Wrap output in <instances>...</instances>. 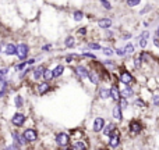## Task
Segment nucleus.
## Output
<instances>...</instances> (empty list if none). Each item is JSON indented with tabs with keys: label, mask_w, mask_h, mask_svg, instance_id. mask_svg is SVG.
<instances>
[{
	"label": "nucleus",
	"mask_w": 159,
	"mask_h": 150,
	"mask_svg": "<svg viewBox=\"0 0 159 150\" xmlns=\"http://www.w3.org/2000/svg\"><path fill=\"white\" fill-rule=\"evenodd\" d=\"M10 138H11V143L16 145L18 149L28 148V143H27V140L24 139V136H22V132L17 131V129H13V131H10Z\"/></svg>",
	"instance_id": "nucleus-7"
},
{
	"label": "nucleus",
	"mask_w": 159,
	"mask_h": 150,
	"mask_svg": "<svg viewBox=\"0 0 159 150\" xmlns=\"http://www.w3.org/2000/svg\"><path fill=\"white\" fill-rule=\"evenodd\" d=\"M88 81L91 82V84L93 85V86H99L102 82L101 79V75H99V72L96 71L95 68H89V75H88Z\"/></svg>",
	"instance_id": "nucleus-19"
},
{
	"label": "nucleus",
	"mask_w": 159,
	"mask_h": 150,
	"mask_svg": "<svg viewBox=\"0 0 159 150\" xmlns=\"http://www.w3.org/2000/svg\"><path fill=\"white\" fill-rule=\"evenodd\" d=\"M75 33H77V36H80V38H85V36L88 35V27H80V28H77Z\"/></svg>",
	"instance_id": "nucleus-34"
},
{
	"label": "nucleus",
	"mask_w": 159,
	"mask_h": 150,
	"mask_svg": "<svg viewBox=\"0 0 159 150\" xmlns=\"http://www.w3.org/2000/svg\"><path fill=\"white\" fill-rule=\"evenodd\" d=\"M103 38L105 39H112V38H115V31H105V33H103Z\"/></svg>",
	"instance_id": "nucleus-42"
},
{
	"label": "nucleus",
	"mask_w": 159,
	"mask_h": 150,
	"mask_svg": "<svg viewBox=\"0 0 159 150\" xmlns=\"http://www.w3.org/2000/svg\"><path fill=\"white\" fill-rule=\"evenodd\" d=\"M96 25H98L101 29H106L107 31L113 25V19L109 18V17H102V18H98V21H96Z\"/></svg>",
	"instance_id": "nucleus-21"
},
{
	"label": "nucleus",
	"mask_w": 159,
	"mask_h": 150,
	"mask_svg": "<svg viewBox=\"0 0 159 150\" xmlns=\"http://www.w3.org/2000/svg\"><path fill=\"white\" fill-rule=\"evenodd\" d=\"M46 68H48V64H43V63L35 66L32 68L31 75H30V81L31 82H35V84L43 81V74H45V71H46Z\"/></svg>",
	"instance_id": "nucleus-3"
},
{
	"label": "nucleus",
	"mask_w": 159,
	"mask_h": 150,
	"mask_svg": "<svg viewBox=\"0 0 159 150\" xmlns=\"http://www.w3.org/2000/svg\"><path fill=\"white\" fill-rule=\"evenodd\" d=\"M3 49H4V43L0 42V56H2V53H3Z\"/></svg>",
	"instance_id": "nucleus-47"
},
{
	"label": "nucleus",
	"mask_w": 159,
	"mask_h": 150,
	"mask_svg": "<svg viewBox=\"0 0 159 150\" xmlns=\"http://www.w3.org/2000/svg\"><path fill=\"white\" fill-rule=\"evenodd\" d=\"M80 54H81V58H88V60H91V61L98 60V57L91 52H82V53H80Z\"/></svg>",
	"instance_id": "nucleus-35"
},
{
	"label": "nucleus",
	"mask_w": 159,
	"mask_h": 150,
	"mask_svg": "<svg viewBox=\"0 0 159 150\" xmlns=\"http://www.w3.org/2000/svg\"><path fill=\"white\" fill-rule=\"evenodd\" d=\"M30 52H31V46L27 42H18L17 43V60L18 63H24V61L30 60Z\"/></svg>",
	"instance_id": "nucleus-2"
},
{
	"label": "nucleus",
	"mask_w": 159,
	"mask_h": 150,
	"mask_svg": "<svg viewBox=\"0 0 159 150\" xmlns=\"http://www.w3.org/2000/svg\"><path fill=\"white\" fill-rule=\"evenodd\" d=\"M123 47H124V52H126V56H133L134 54L135 47H134V45H133L131 42H127Z\"/></svg>",
	"instance_id": "nucleus-30"
},
{
	"label": "nucleus",
	"mask_w": 159,
	"mask_h": 150,
	"mask_svg": "<svg viewBox=\"0 0 159 150\" xmlns=\"http://www.w3.org/2000/svg\"><path fill=\"white\" fill-rule=\"evenodd\" d=\"M73 72H74V76H77L80 81H84V79H88V75H89V68L84 64H77V66L73 67Z\"/></svg>",
	"instance_id": "nucleus-11"
},
{
	"label": "nucleus",
	"mask_w": 159,
	"mask_h": 150,
	"mask_svg": "<svg viewBox=\"0 0 159 150\" xmlns=\"http://www.w3.org/2000/svg\"><path fill=\"white\" fill-rule=\"evenodd\" d=\"M141 4V0H127L126 2V6L129 7H135V6H140Z\"/></svg>",
	"instance_id": "nucleus-40"
},
{
	"label": "nucleus",
	"mask_w": 159,
	"mask_h": 150,
	"mask_svg": "<svg viewBox=\"0 0 159 150\" xmlns=\"http://www.w3.org/2000/svg\"><path fill=\"white\" fill-rule=\"evenodd\" d=\"M63 60L66 64L74 67V66H77V64H80V61H81L82 58H81V54H78V53H67L63 57Z\"/></svg>",
	"instance_id": "nucleus-15"
},
{
	"label": "nucleus",
	"mask_w": 159,
	"mask_h": 150,
	"mask_svg": "<svg viewBox=\"0 0 159 150\" xmlns=\"http://www.w3.org/2000/svg\"><path fill=\"white\" fill-rule=\"evenodd\" d=\"M116 129H117V124L116 122H107L106 125H105L103 131H102V135H103L105 138H109Z\"/></svg>",
	"instance_id": "nucleus-24"
},
{
	"label": "nucleus",
	"mask_w": 159,
	"mask_h": 150,
	"mask_svg": "<svg viewBox=\"0 0 159 150\" xmlns=\"http://www.w3.org/2000/svg\"><path fill=\"white\" fill-rule=\"evenodd\" d=\"M96 150H109V149H106V148H98Z\"/></svg>",
	"instance_id": "nucleus-49"
},
{
	"label": "nucleus",
	"mask_w": 159,
	"mask_h": 150,
	"mask_svg": "<svg viewBox=\"0 0 159 150\" xmlns=\"http://www.w3.org/2000/svg\"><path fill=\"white\" fill-rule=\"evenodd\" d=\"M133 106L135 107V109H147V101L144 100L143 97H137V99H134V101H133Z\"/></svg>",
	"instance_id": "nucleus-29"
},
{
	"label": "nucleus",
	"mask_w": 159,
	"mask_h": 150,
	"mask_svg": "<svg viewBox=\"0 0 159 150\" xmlns=\"http://www.w3.org/2000/svg\"><path fill=\"white\" fill-rule=\"evenodd\" d=\"M102 66L105 67V68L107 70V71H113V70L117 68V64H116V61H113L112 58H106V60L102 61Z\"/></svg>",
	"instance_id": "nucleus-28"
},
{
	"label": "nucleus",
	"mask_w": 159,
	"mask_h": 150,
	"mask_svg": "<svg viewBox=\"0 0 159 150\" xmlns=\"http://www.w3.org/2000/svg\"><path fill=\"white\" fill-rule=\"evenodd\" d=\"M147 45H148V39H144V38H138V46L141 49H145Z\"/></svg>",
	"instance_id": "nucleus-41"
},
{
	"label": "nucleus",
	"mask_w": 159,
	"mask_h": 150,
	"mask_svg": "<svg viewBox=\"0 0 159 150\" xmlns=\"http://www.w3.org/2000/svg\"><path fill=\"white\" fill-rule=\"evenodd\" d=\"M53 145H56V148H69L71 145L70 134L64 131H59L53 134Z\"/></svg>",
	"instance_id": "nucleus-1"
},
{
	"label": "nucleus",
	"mask_w": 159,
	"mask_h": 150,
	"mask_svg": "<svg viewBox=\"0 0 159 150\" xmlns=\"http://www.w3.org/2000/svg\"><path fill=\"white\" fill-rule=\"evenodd\" d=\"M32 88H34V90H35V93H36L38 96H45V95H48L49 92H52L55 86H52L49 82L41 81V82H38V84L34 85Z\"/></svg>",
	"instance_id": "nucleus-8"
},
{
	"label": "nucleus",
	"mask_w": 159,
	"mask_h": 150,
	"mask_svg": "<svg viewBox=\"0 0 159 150\" xmlns=\"http://www.w3.org/2000/svg\"><path fill=\"white\" fill-rule=\"evenodd\" d=\"M120 145H121V134H120V129L117 128L107 138V146H109L110 149H117Z\"/></svg>",
	"instance_id": "nucleus-12"
},
{
	"label": "nucleus",
	"mask_w": 159,
	"mask_h": 150,
	"mask_svg": "<svg viewBox=\"0 0 159 150\" xmlns=\"http://www.w3.org/2000/svg\"><path fill=\"white\" fill-rule=\"evenodd\" d=\"M127 129H129V135L130 136H138V135L143 132L144 129V125L143 122H141V120H138V118H133V120L129 121V124H127Z\"/></svg>",
	"instance_id": "nucleus-6"
},
{
	"label": "nucleus",
	"mask_w": 159,
	"mask_h": 150,
	"mask_svg": "<svg viewBox=\"0 0 159 150\" xmlns=\"http://www.w3.org/2000/svg\"><path fill=\"white\" fill-rule=\"evenodd\" d=\"M71 17L75 24H80V22H82V19L85 18V13L82 10H74L71 13Z\"/></svg>",
	"instance_id": "nucleus-26"
},
{
	"label": "nucleus",
	"mask_w": 159,
	"mask_h": 150,
	"mask_svg": "<svg viewBox=\"0 0 159 150\" xmlns=\"http://www.w3.org/2000/svg\"><path fill=\"white\" fill-rule=\"evenodd\" d=\"M43 81L45 82H52V81H55V79H53V71H52V68H50V67H48L46 68V71H45V74H43Z\"/></svg>",
	"instance_id": "nucleus-31"
},
{
	"label": "nucleus",
	"mask_w": 159,
	"mask_h": 150,
	"mask_svg": "<svg viewBox=\"0 0 159 150\" xmlns=\"http://www.w3.org/2000/svg\"><path fill=\"white\" fill-rule=\"evenodd\" d=\"M28 117L24 111H16L10 118V124L14 126V128H24L27 125Z\"/></svg>",
	"instance_id": "nucleus-4"
},
{
	"label": "nucleus",
	"mask_w": 159,
	"mask_h": 150,
	"mask_svg": "<svg viewBox=\"0 0 159 150\" xmlns=\"http://www.w3.org/2000/svg\"><path fill=\"white\" fill-rule=\"evenodd\" d=\"M106 120H105L102 115H96V117H93L92 120V125H91V129H92V134L98 135V134H102V131H103L105 125H106Z\"/></svg>",
	"instance_id": "nucleus-9"
},
{
	"label": "nucleus",
	"mask_w": 159,
	"mask_h": 150,
	"mask_svg": "<svg viewBox=\"0 0 159 150\" xmlns=\"http://www.w3.org/2000/svg\"><path fill=\"white\" fill-rule=\"evenodd\" d=\"M3 54H4L6 58H10V60L13 57H17V45L13 43V42H7V43H4Z\"/></svg>",
	"instance_id": "nucleus-13"
},
{
	"label": "nucleus",
	"mask_w": 159,
	"mask_h": 150,
	"mask_svg": "<svg viewBox=\"0 0 159 150\" xmlns=\"http://www.w3.org/2000/svg\"><path fill=\"white\" fill-rule=\"evenodd\" d=\"M151 103H152V106H154V107H159V93H155V95H152Z\"/></svg>",
	"instance_id": "nucleus-39"
},
{
	"label": "nucleus",
	"mask_w": 159,
	"mask_h": 150,
	"mask_svg": "<svg viewBox=\"0 0 159 150\" xmlns=\"http://www.w3.org/2000/svg\"><path fill=\"white\" fill-rule=\"evenodd\" d=\"M148 11H151V7H145L144 10L140 11V14H145V13H148Z\"/></svg>",
	"instance_id": "nucleus-45"
},
{
	"label": "nucleus",
	"mask_w": 159,
	"mask_h": 150,
	"mask_svg": "<svg viewBox=\"0 0 159 150\" xmlns=\"http://www.w3.org/2000/svg\"><path fill=\"white\" fill-rule=\"evenodd\" d=\"M22 136L27 140L28 146H32L34 143L39 139V132H38V129L34 128V126H25L24 131H22Z\"/></svg>",
	"instance_id": "nucleus-5"
},
{
	"label": "nucleus",
	"mask_w": 159,
	"mask_h": 150,
	"mask_svg": "<svg viewBox=\"0 0 159 150\" xmlns=\"http://www.w3.org/2000/svg\"><path fill=\"white\" fill-rule=\"evenodd\" d=\"M131 33H123V35H121V38H123L124 39V41H127V39H130V38H131Z\"/></svg>",
	"instance_id": "nucleus-44"
},
{
	"label": "nucleus",
	"mask_w": 159,
	"mask_h": 150,
	"mask_svg": "<svg viewBox=\"0 0 159 150\" xmlns=\"http://www.w3.org/2000/svg\"><path fill=\"white\" fill-rule=\"evenodd\" d=\"M121 99V93H120V88L117 86V84H112L110 85V100L115 104H117Z\"/></svg>",
	"instance_id": "nucleus-16"
},
{
	"label": "nucleus",
	"mask_w": 159,
	"mask_h": 150,
	"mask_svg": "<svg viewBox=\"0 0 159 150\" xmlns=\"http://www.w3.org/2000/svg\"><path fill=\"white\" fill-rule=\"evenodd\" d=\"M115 54L119 57H126V52H124V47H115Z\"/></svg>",
	"instance_id": "nucleus-38"
},
{
	"label": "nucleus",
	"mask_w": 159,
	"mask_h": 150,
	"mask_svg": "<svg viewBox=\"0 0 159 150\" xmlns=\"http://www.w3.org/2000/svg\"><path fill=\"white\" fill-rule=\"evenodd\" d=\"M63 46L66 49H73V47L77 46V38L74 35H67L63 41Z\"/></svg>",
	"instance_id": "nucleus-22"
},
{
	"label": "nucleus",
	"mask_w": 159,
	"mask_h": 150,
	"mask_svg": "<svg viewBox=\"0 0 159 150\" xmlns=\"http://www.w3.org/2000/svg\"><path fill=\"white\" fill-rule=\"evenodd\" d=\"M155 35H157V38L159 39V25H158V28H157V31H155Z\"/></svg>",
	"instance_id": "nucleus-48"
},
{
	"label": "nucleus",
	"mask_w": 159,
	"mask_h": 150,
	"mask_svg": "<svg viewBox=\"0 0 159 150\" xmlns=\"http://www.w3.org/2000/svg\"><path fill=\"white\" fill-rule=\"evenodd\" d=\"M154 45H155V47H159V39L158 38H154Z\"/></svg>",
	"instance_id": "nucleus-46"
},
{
	"label": "nucleus",
	"mask_w": 159,
	"mask_h": 150,
	"mask_svg": "<svg viewBox=\"0 0 159 150\" xmlns=\"http://www.w3.org/2000/svg\"><path fill=\"white\" fill-rule=\"evenodd\" d=\"M53 49H55V45H53V43H46V45H42V46H41L42 52H46V53L52 52Z\"/></svg>",
	"instance_id": "nucleus-37"
},
{
	"label": "nucleus",
	"mask_w": 159,
	"mask_h": 150,
	"mask_svg": "<svg viewBox=\"0 0 159 150\" xmlns=\"http://www.w3.org/2000/svg\"><path fill=\"white\" fill-rule=\"evenodd\" d=\"M13 106L16 107L18 111H21V110L24 109V106H25V97H24V95H21V93H17V95L13 97Z\"/></svg>",
	"instance_id": "nucleus-20"
},
{
	"label": "nucleus",
	"mask_w": 159,
	"mask_h": 150,
	"mask_svg": "<svg viewBox=\"0 0 159 150\" xmlns=\"http://www.w3.org/2000/svg\"><path fill=\"white\" fill-rule=\"evenodd\" d=\"M84 49H88V50H102V45L99 42H93V41H89V42H85V46Z\"/></svg>",
	"instance_id": "nucleus-27"
},
{
	"label": "nucleus",
	"mask_w": 159,
	"mask_h": 150,
	"mask_svg": "<svg viewBox=\"0 0 159 150\" xmlns=\"http://www.w3.org/2000/svg\"><path fill=\"white\" fill-rule=\"evenodd\" d=\"M112 117H113V120L116 121V124L123 121V111L120 110V107H119L117 104H115V106L112 107Z\"/></svg>",
	"instance_id": "nucleus-25"
},
{
	"label": "nucleus",
	"mask_w": 159,
	"mask_h": 150,
	"mask_svg": "<svg viewBox=\"0 0 159 150\" xmlns=\"http://www.w3.org/2000/svg\"><path fill=\"white\" fill-rule=\"evenodd\" d=\"M99 4L102 6V7L105 8V11H112L113 10V4L110 2H106V0H102L101 3H99Z\"/></svg>",
	"instance_id": "nucleus-36"
},
{
	"label": "nucleus",
	"mask_w": 159,
	"mask_h": 150,
	"mask_svg": "<svg viewBox=\"0 0 159 150\" xmlns=\"http://www.w3.org/2000/svg\"><path fill=\"white\" fill-rule=\"evenodd\" d=\"M20 150H28V149H20Z\"/></svg>",
	"instance_id": "nucleus-51"
},
{
	"label": "nucleus",
	"mask_w": 159,
	"mask_h": 150,
	"mask_svg": "<svg viewBox=\"0 0 159 150\" xmlns=\"http://www.w3.org/2000/svg\"><path fill=\"white\" fill-rule=\"evenodd\" d=\"M117 79H119V82H121V84L126 85V86H131V85L135 82V78L133 76V74L126 68H123L120 72H119Z\"/></svg>",
	"instance_id": "nucleus-10"
},
{
	"label": "nucleus",
	"mask_w": 159,
	"mask_h": 150,
	"mask_svg": "<svg viewBox=\"0 0 159 150\" xmlns=\"http://www.w3.org/2000/svg\"><path fill=\"white\" fill-rule=\"evenodd\" d=\"M52 71H53V79H60L66 72V64L63 63L55 64V67H52Z\"/></svg>",
	"instance_id": "nucleus-18"
},
{
	"label": "nucleus",
	"mask_w": 159,
	"mask_h": 150,
	"mask_svg": "<svg viewBox=\"0 0 159 150\" xmlns=\"http://www.w3.org/2000/svg\"><path fill=\"white\" fill-rule=\"evenodd\" d=\"M117 106L120 107L121 111H126V110L129 109V106H130V101L127 100V99H123V97H121V99H120V101L117 103Z\"/></svg>",
	"instance_id": "nucleus-33"
},
{
	"label": "nucleus",
	"mask_w": 159,
	"mask_h": 150,
	"mask_svg": "<svg viewBox=\"0 0 159 150\" xmlns=\"http://www.w3.org/2000/svg\"><path fill=\"white\" fill-rule=\"evenodd\" d=\"M71 148L74 150H89V140L87 136L81 139H74L71 140Z\"/></svg>",
	"instance_id": "nucleus-14"
},
{
	"label": "nucleus",
	"mask_w": 159,
	"mask_h": 150,
	"mask_svg": "<svg viewBox=\"0 0 159 150\" xmlns=\"http://www.w3.org/2000/svg\"><path fill=\"white\" fill-rule=\"evenodd\" d=\"M102 53H103V56H106L107 58H110L112 56H115V47H110V46H106L102 49Z\"/></svg>",
	"instance_id": "nucleus-32"
},
{
	"label": "nucleus",
	"mask_w": 159,
	"mask_h": 150,
	"mask_svg": "<svg viewBox=\"0 0 159 150\" xmlns=\"http://www.w3.org/2000/svg\"><path fill=\"white\" fill-rule=\"evenodd\" d=\"M0 150H20V149L17 148L16 145H13V143H10V145H6L4 148H2Z\"/></svg>",
	"instance_id": "nucleus-43"
},
{
	"label": "nucleus",
	"mask_w": 159,
	"mask_h": 150,
	"mask_svg": "<svg viewBox=\"0 0 159 150\" xmlns=\"http://www.w3.org/2000/svg\"><path fill=\"white\" fill-rule=\"evenodd\" d=\"M98 99L102 101H106L110 99V86L106 85H102L98 88Z\"/></svg>",
	"instance_id": "nucleus-17"
},
{
	"label": "nucleus",
	"mask_w": 159,
	"mask_h": 150,
	"mask_svg": "<svg viewBox=\"0 0 159 150\" xmlns=\"http://www.w3.org/2000/svg\"><path fill=\"white\" fill-rule=\"evenodd\" d=\"M41 150H53L52 148H43V149H41Z\"/></svg>",
	"instance_id": "nucleus-50"
},
{
	"label": "nucleus",
	"mask_w": 159,
	"mask_h": 150,
	"mask_svg": "<svg viewBox=\"0 0 159 150\" xmlns=\"http://www.w3.org/2000/svg\"><path fill=\"white\" fill-rule=\"evenodd\" d=\"M120 93H121V97L127 99V100L135 95L134 88H133V86H126V85H123V88H120Z\"/></svg>",
	"instance_id": "nucleus-23"
}]
</instances>
